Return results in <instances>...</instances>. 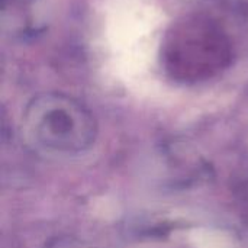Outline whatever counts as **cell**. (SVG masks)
Wrapping results in <instances>:
<instances>
[{
	"mask_svg": "<svg viewBox=\"0 0 248 248\" xmlns=\"http://www.w3.org/2000/svg\"><path fill=\"white\" fill-rule=\"evenodd\" d=\"M232 46L225 31L211 19L187 17L167 32L161 44L164 68L180 80H201L225 68Z\"/></svg>",
	"mask_w": 248,
	"mask_h": 248,
	"instance_id": "6da1fadb",
	"label": "cell"
},
{
	"mask_svg": "<svg viewBox=\"0 0 248 248\" xmlns=\"http://www.w3.org/2000/svg\"><path fill=\"white\" fill-rule=\"evenodd\" d=\"M32 135L48 145L80 147L90 141L93 119L74 99L48 93L35 97L25 115Z\"/></svg>",
	"mask_w": 248,
	"mask_h": 248,
	"instance_id": "7a4b0ae2",
	"label": "cell"
},
{
	"mask_svg": "<svg viewBox=\"0 0 248 248\" xmlns=\"http://www.w3.org/2000/svg\"><path fill=\"white\" fill-rule=\"evenodd\" d=\"M38 0H1L3 29L10 33H26L33 26V9Z\"/></svg>",
	"mask_w": 248,
	"mask_h": 248,
	"instance_id": "3957f363",
	"label": "cell"
}]
</instances>
